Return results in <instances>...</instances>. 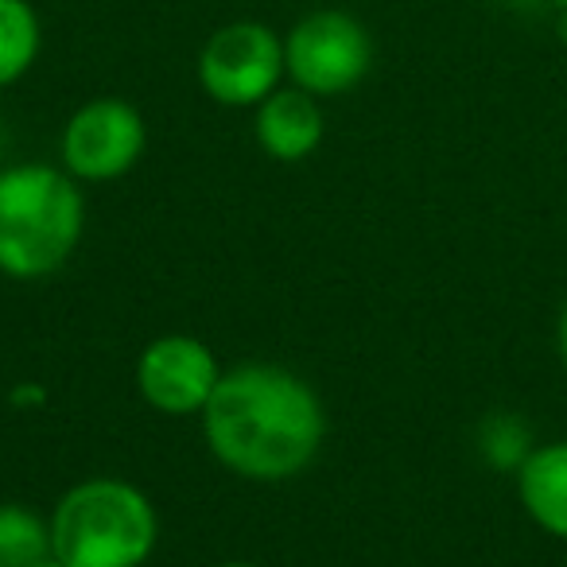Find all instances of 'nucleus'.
<instances>
[{"label": "nucleus", "instance_id": "nucleus-14", "mask_svg": "<svg viewBox=\"0 0 567 567\" xmlns=\"http://www.w3.org/2000/svg\"><path fill=\"white\" fill-rule=\"evenodd\" d=\"M12 401H32V404H43V401H48V393H43L40 385H32V389H17V393H12Z\"/></svg>", "mask_w": 567, "mask_h": 567}, {"label": "nucleus", "instance_id": "nucleus-6", "mask_svg": "<svg viewBox=\"0 0 567 567\" xmlns=\"http://www.w3.org/2000/svg\"><path fill=\"white\" fill-rule=\"evenodd\" d=\"M148 148V125L125 97H94L66 117L59 136L63 167L79 183H113L141 164Z\"/></svg>", "mask_w": 567, "mask_h": 567}, {"label": "nucleus", "instance_id": "nucleus-17", "mask_svg": "<svg viewBox=\"0 0 567 567\" xmlns=\"http://www.w3.org/2000/svg\"><path fill=\"white\" fill-rule=\"evenodd\" d=\"M556 9H559V12H567V0H556Z\"/></svg>", "mask_w": 567, "mask_h": 567}, {"label": "nucleus", "instance_id": "nucleus-2", "mask_svg": "<svg viewBox=\"0 0 567 567\" xmlns=\"http://www.w3.org/2000/svg\"><path fill=\"white\" fill-rule=\"evenodd\" d=\"M86 229V198L66 167L12 164L0 172V272L12 280L55 276Z\"/></svg>", "mask_w": 567, "mask_h": 567}, {"label": "nucleus", "instance_id": "nucleus-9", "mask_svg": "<svg viewBox=\"0 0 567 567\" xmlns=\"http://www.w3.org/2000/svg\"><path fill=\"white\" fill-rule=\"evenodd\" d=\"M517 497L533 525L567 540V440L528 451L517 466Z\"/></svg>", "mask_w": 567, "mask_h": 567}, {"label": "nucleus", "instance_id": "nucleus-1", "mask_svg": "<svg viewBox=\"0 0 567 567\" xmlns=\"http://www.w3.org/2000/svg\"><path fill=\"white\" fill-rule=\"evenodd\" d=\"M198 420L210 455L249 482L296 478L316 463L327 435L316 389L300 373L268 362L221 373Z\"/></svg>", "mask_w": 567, "mask_h": 567}, {"label": "nucleus", "instance_id": "nucleus-5", "mask_svg": "<svg viewBox=\"0 0 567 567\" xmlns=\"http://www.w3.org/2000/svg\"><path fill=\"white\" fill-rule=\"evenodd\" d=\"M195 79L210 102L226 110H257L288 79L284 35H276L265 20H229L198 48Z\"/></svg>", "mask_w": 567, "mask_h": 567}, {"label": "nucleus", "instance_id": "nucleus-7", "mask_svg": "<svg viewBox=\"0 0 567 567\" xmlns=\"http://www.w3.org/2000/svg\"><path fill=\"white\" fill-rule=\"evenodd\" d=\"M221 381V365L203 339L164 334L152 339L136 358V389L144 404L164 416H198Z\"/></svg>", "mask_w": 567, "mask_h": 567}, {"label": "nucleus", "instance_id": "nucleus-10", "mask_svg": "<svg viewBox=\"0 0 567 567\" xmlns=\"http://www.w3.org/2000/svg\"><path fill=\"white\" fill-rule=\"evenodd\" d=\"M43 51V20L32 0H0V90L17 86Z\"/></svg>", "mask_w": 567, "mask_h": 567}, {"label": "nucleus", "instance_id": "nucleus-4", "mask_svg": "<svg viewBox=\"0 0 567 567\" xmlns=\"http://www.w3.org/2000/svg\"><path fill=\"white\" fill-rule=\"evenodd\" d=\"M373 66V35L354 12L316 9L284 35L288 82L311 97H339L362 86Z\"/></svg>", "mask_w": 567, "mask_h": 567}, {"label": "nucleus", "instance_id": "nucleus-8", "mask_svg": "<svg viewBox=\"0 0 567 567\" xmlns=\"http://www.w3.org/2000/svg\"><path fill=\"white\" fill-rule=\"evenodd\" d=\"M252 136L260 152L276 164H300L323 144L327 121L319 110V97L300 86H280L257 105L252 113Z\"/></svg>", "mask_w": 567, "mask_h": 567}, {"label": "nucleus", "instance_id": "nucleus-3", "mask_svg": "<svg viewBox=\"0 0 567 567\" xmlns=\"http://www.w3.org/2000/svg\"><path fill=\"white\" fill-rule=\"evenodd\" d=\"M51 556L66 567H144L159 520L148 494L125 478H86L51 513Z\"/></svg>", "mask_w": 567, "mask_h": 567}, {"label": "nucleus", "instance_id": "nucleus-16", "mask_svg": "<svg viewBox=\"0 0 567 567\" xmlns=\"http://www.w3.org/2000/svg\"><path fill=\"white\" fill-rule=\"evenodd\" d=\"M218 567H257V564H245V559H229V564H218Z\"/></svg>", "mask_w": 567, "mask_h": 567}, {"label": "nucleus", "instance_id": "nucleus-12", "mask_svg": "<svg viewBox=\"0 0 567 567\" xmlns=\"http://www.w3.org/2000/svg\"><path fill=\"white\" fill-rule=\"evenodd\" d=\"M482 447H486L489 463H497V466H520L528 451H533L528 447V432L513 416L489 420V424L482 427Z\"/></svg>", "mask_w": 567, "mask_h": 567}, {"label": "nucleus", "instance_id": "nucleus-15", "mask_svg": "<svg viewBox=\"0 0 567 567\" xmlns=\"http://www.w3.org/2000/svg\"><path fill=\"white\" fill-rule=\"evenodd\" d=\"M35 567H66V564H63V559H55V556H48L43 564H35Z\"/></svg>", "mask_w": 567, "mask_h": 567}, {"label": "nucleus", "instance_id": "nucleus-13", "mask_svg": "<svg viewBox=\"0 0 567 567\" xmlns=\"http://www.w3.org/2000/svg\"><path fill=\"white\" fill-rule=\"evenodd\" d=\"M556 350H559V362H564V373H567V300L559 308V323H556Z\"/></svg>", "mask_w": 567, "mask_h": 567}, {"label": "nucleus", "instance_id": "nucleus-11", "mask_svg": "<svg viewBox=\"0 0 567 567\" xmlns=\"http://www.w3.org/2000/svg\"><path fill=\"white\" fill-rule=\"evenodd\" d=\"M51 556V520L28 505H0V567H35Z\"/></svg>", "mask_w": 567, "mask_h": 567}]
</instances>
